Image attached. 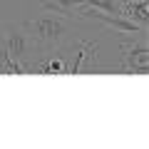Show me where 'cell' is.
I'll return each instance as SVG.
<instances>
[{
    "label": "cell",
    "instance_id": "obj_1",
    "mask_svg": "<svg viewBox=\"0 0 149 149\" xmlns=\"http://www.w3.org/2000/svg\"><path fill=\"white\" fill-rule=\"evenodd\" d=\"M27 30H30V37L35 40L37 50H45V47H55V45L62 42V37L67 35L70 25L62 15H42V17H35V20L27 22Z\"/></svg>",
    "mask_w": 149,
    "mask_h": 149
},
{
    "label": "cell",
    "instance_id": "obj_4",
    "mask_svg": "<svg viewBox=\"0 0 149 149\" xmlns=\"http://www.w3.org/2000/svg\"><path fill=\"white\" fill-rule=\"evenodd\" d=\"M122 15L129 17L132 22H137L139 27L147 30V22H149V0H124Z\"/></svg>",
    "mask_w": 149,
    "mask_h": 149
},
{
    "label": "cell",
    "instance_id": "obj_3",
    "mask_svg": "<svg viewBox=\"0 0 149 149\" xmlns=\"http://www.w3.org/2000/svg\"><path fill=\"white\" fill-rule=\"evenodd\" d=\"M122 52H124V72L147 77L149 74V57H147L149 50H147V42L127 40V42H122Z\"/></svg>",
    "mask_w": 149,
    "mask_h": 149
},
{
    "label": "cell",
    "instance_id": "obj_7",
    "mask_svg": "<svg viewBox=\"0 0 149 149\" xmlns=\"http://www.w3.org/2000/svg\"><path fill=\"white\" fill-rule=\"evenodd\" d=\"M87 8H97L102 13H109V15H122L124 0H85Z\"/></svg>",
    "mask_w": 149,
    "mask_h": 149
},
{
    "label": "cell",
    "instance_id": "obj_2",
    "mask_svg": "<svg viewBox=\"0 0 149 149\" xmlns=\"http://www.w3.org/2000/svg\"><path fill=\"white\" fill-rule=\"evenodd\" d=\"M0 42H3V47L8 50V55H10L17 65L25 67V72H30L32 60H35V50H37V45H35V40L30 37V32L13 30L10 35H8L5 40H0Z\"/></svg>",
    "mask_w": 149,
    "mask_h": 149
},
{
    "label": "cell",
    "instance_id": "obj_5",
    "mask_svg": "<svg viewBox=\"0 0 149 149\" xmlns=\"http://www.w3.org/2000/svg\"><path fill=\"white\" fill-rule=\"evenodd\" d=\"M45 10H55L65 17H72V15H80L82 8H87L85 0H40Z\"/></svg>",
    "mask_w": 149,
    "mask_h": 149
},
{
    "label": "cell",
    "instance_id": "obj_6",
    "mask_svg": "<svg viewBox=\"0 0 149 149\" xmlns=\"http://www.w3.org/2000/svg\"><path fill=\"white\" fill-rule=\"evenodd\" d=\"M30 72H37V74H65L67 72V62H65L62 57L57 60H42V62H32Z\"/></svg>",
    "mask_w": 149,
    "mask_h": 149
}]
</instances>
